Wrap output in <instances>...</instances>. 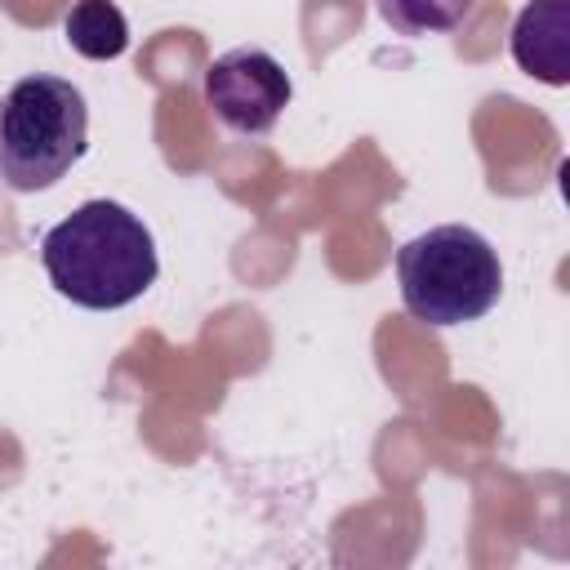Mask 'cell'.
I'll use <instances>...</instances> for the list:
<instances>
[{
	"mask_svg": "<svg viewBox=\"0 0 570 570\" xmlns=\"http://www.w3.org/2000/svg\"><path fill=\"white\" fill-rule=\"evenodd\" d=\"M53 289L89 312H116L156 285L160 258L147 223L120 200H85L40 240Z\"/></svg>",
	"mask_w": 570,
	"mask_h": 570,
	"instance_id": "1",
	"label": "cell"
},
{
	"mask_svg": "<svg viewBox=\"0 0 570 570\" xmlns=\"http://www.w3.org/2000/svg\"><path fill=\"white\" fill-rule=\"evenodd\" d=\"M396 281L405 312L436 330L481 321L503 294L499 254L468 223H445L405 240L396 249Z\"/></svg>",
	"mask_w": 570,
	"mask_h": 570,
	"instance_id": "2",
	"label": "cell"
},
{
	"mask_svg": "<svg viewBox=\"0 0 570 570\" xmlns=\"http://www.w3.org/2000/svg\"><path fill=\"white\" fill-rule=\"evenodd\" d=\"M89 142L85 94L62 76H22L0 94V183L9 191L53 187Z\"/></svg>",
	"mask_w": 570,
	"mask_h": 570,
	"instance_id": "3",
	"label": "cell"
},
{
	"mask_svg": "<svg viewBox=\"0 0 570 570\" xmlns=\"http://www.w3.org/2000/svg\"><path fill=\"white\" fill-rule=\"evenodd\" d=\"M294 85L263 49H227L205 71V102L232 134H267L289 107Z\"/></svg>",
	"mask_w": 570,
	"mask_h": 570,
	"instance_id": "4",
	"label": "cell"
},
{
	"mask_svg": "<svg viewBox=\"0 0 570 570\" xmlns=\"http://www.w3.org/2000/svg\"><path fill=\"white\" fill-rule=\"evenodd\" d=\"M512 58L543 85L570 80V0H530L512 22Z\"/></svg>",
	"mask_w": 570,
	"mask_h": 570,
	"instance_id": "5",
	"label": "cell"
},
{
	"mask_svg": "<svg viewBox=\"0 0 570 570\" xmlns=\"http://www.w3.org/2000/svg\"><path fill=\"white\" fill-rule=\"evenodd\" d=\"M62 31H67V45L94 62L120 58L129 49V22L111 0H76Z\"/></svg>",
	"mask_w": 570,
	"mask_h": 570,
	"instance_id": "6",
	"label": "cell"
},
{
	"mask_svg": "<svg viewBox=\"0 0 570 570\" xmlns=\"http://www.w3.org/2000/svg\"><path fill=\"white\" fill-rule=\"evenodd\" d=\"M374 4L396 36H441L463 27V18L476 9V0H374Z\"/></svg>",
	"mask_w": 570,
	"mask_h": 570,
	"instance_id": "7",
	"label": "cell"
}]
</instances>
